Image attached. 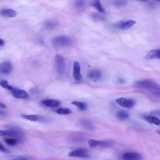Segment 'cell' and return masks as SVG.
Returning a JSON list of instances; mask_svg holds the SVG:
<instances>
[{
	"label": "cell",
	"instance_id": "obj_1",
	"mask_svg": "<svg viewBox=\"0 0 160 160\" xmlns=\"http://www.w3.org/2000/svg\"><path fill=\"white\" fill-rule=\"evenodd\" d=\"M137 88L146 91L152 95L160 98L159 85L155 81L150 79H146L137 82L135 84Z\"/></svg>",
	"mask_w": 160,
	"mask_h": 160
},
{
	"label": "cell",
	"instance_id": "obj_2",
	"mask_svg": "<svg viewBox=\"0 0 160 160\" xmlns=\"http://www.w3.org/2000/svg\"><path fill=\"white\" fill-rule=\"evenodd\" d=\"M54 46L57 48H66L71 45L72 41L69 36L61 35L55 37L53 40Z\"/></svg>",
	"mask_w": 160,
	"mask_h": 160
},
{
	"label": "cell",
	"instance_id": "obj_3",
	"mask_svg": "<svg viewBox=\"0 0 160 160\" xmlns=\"http://www.w3.org/2000/svg\"><path fill=\"white\" fill-rule=\"evenodd\" d=\"M0 136L12 137L17 140L22 141L24 139V133L19 129L14 128L6 130H0Z\"/></svg>",
	"mask_w": 160,
	"mask_h": 160
},
{
	"label": "cell",
	"instance_id": "obj_4",
	"mask_svg": "<svg viewBox=\"0 0 160 160\" xmlns=\"http://www.w3.org/2000/svg\"><path fill=\"white\" fill-rule=\"evenodd\" d=\"M55 63L57 72L59 76L64 77L66 71V63L65 59L62 55L57 54L55 57Z\"/></svg>",
	"mask_w": 160,
	"mask_h": 160
},
{
	"label": "cell",
	"instance_id": "obj_5",
	"mask_svg": "<svg viewBox=\"0 0 160 160\" xmlns=\"http://www.w3.org/2000/svg\"><path fill=\"white\" fill-rule=\"evenodd\" d=\"M89 146L91 148L97 147H108L112 146L114 142L112 141L99 140H91L88 142Z\"/></svg>",
	"mask_w": 160,
	"mask_h": 160
},
{
	"label": "cell",
	"instance_id": "obj_6",
	"mask_svg": "<svg viewBox=\"0 0 160 160\" xmlns=\"http://www.w3.org/2000/svg\"><path fill=\"white\" fill-rule=\"evenodd\" d=\"M68 155L70 157H78L83 158H89L91 156L88 153L86 149L83 148H78L76 150L71 151Z\"/></svg>",
	"mask_w": 160,
	"mask_h": 160
},
{
	"label": "cell",
	"instance_id": "obj_7",
	"mask_svg": "<svg viewBox=\"0 0 160 160\" xmlns=\"http://www.w3.org/2000/svg\"><path fill=\"white\" fill-rule=\"evenodd\" d=\"M116 103L120 106L127 109H131L136 105L135 100L133 99L119 98L116 100Z\"/></svg>",
	"mask_w": 160,
	"mask_h": 160
},
{
	"label": "cell",
	"instance_id": "obj_8",
	"mask_svg": "<svg viewBox=\"0 0 160 160\" xmlns=\"http://www.w3.org/2000/svg\"><path fill=\"white\" fill-rule=\"evenodd\" d=\"M7 89L10 91L13 96L16 98L25 99L28 97L27 93L21 89L14 87L10 85Z\"/></svg>",
	"mask_w": 160,
	"mask_h": 160
},
{
	"label": "cell",
	"instance_id": "obj_9",
	"mask_svg": "<svg viewBox=\"0 0 160 160\" xmlns=\"http://www.w3.org/2000/svg\"><path fill=\"white\" fill-rule=\"evenodd\" d=\"M80 71V63L77 61L74 62L73 64V76L74 79L78 82L80 81L82 79V76L81 74Z\"/></svg>",
	"mask_w": 160,
	"mask_h": 160
},
{
	"label": "cell",
	"instance_id": "obj_10",
	"mask_svg": "<svg viewBox=\"0 0 160 160\" xmlns=\"http://www.w3.org/2000/svg\"><path fill=\"white\" fill-rule=\"evenodd\" d=\"M102 73L101 70L99 69H93L88 74V77L90 80L96 82L101 79Z\"/></svg>",
	"mask_w": 160,
	"mask_h": 160
},
{
	"label": "cell",
	"instance_id": "obj_11",
	"mask_svg": "<svg viewBox=\"0 0 160 160\" xmlns=\"http://www.w3.org/2000/svg\"><path fill=\"white\" fill-rule=\"evenodd\" d=\"M135 23V21L131 20L121 21L115 24L114 27L122 30H125L131 27Z\"/></svg>",
	"mask_w": 160,
	"mask_h": 160
},
{
	"label": "cell",
	"instance_id": "obj_12",
	"mask_svg": "<svg viewBox=\"0 0 160 160\" xmlns=\"http://www.w3.org/2000/svg\"><path fill=\"white\" fill-rule=\"evenodd\" d=\"M12 65L8 61L3 62L0 64V73L3 74H9L12 72Z\"/></svg>",
	"mask_w": 160,
	"mask_h": 160
},
{
	"label": "cell",
	"instance_id": "obj_13",
	"mask_svg": "<svg viewBox=\"0 0 160 160\" xmlns=\"http://www.w3.org/2000/svg\"><path fill=\"white\" fill-rule=\"evenodd\" d=\"M86 135L82 133H76L71 135L69 138L70 142L79 143L82 142L86 138Z\"/></svg>",
	"mask_w": 160,
	"mask_h": 160
},
{
	"label": "cell",
	"instance_id": "obj_14",
	"mask_svg": "<svg viewBox=\"0 0 160 160\" xmlns=\"http://www.w3.org/2000/svg\"><path fill=\"white\" fill-rule=\"evenodd\" d=\"M79 125L82 128L90 131L93 130L95 128L94 124L86 118L81 119L79 121Z\"/></svg>",
	"mask_w": 160,
	"mask_h": 160
},
{
	"label": "cell",
	"instance_id": "obj_15",
	"mask_svg": "<svg viewBox=\"0 0 160 160\" xmlns=\"http://www.w3.org/2000/svg\"><path fill=\"white\" fill-rule=\"evenodd\" d=\"M122 157L124 160H141L142 159L141 155L135 152H126L122 155Z\"/></svg>",
	"mask_w": 160,
	"mask_h": 160
},
{
	"label": "cell",
	"instance_id": "obj_16",
	"mask_svg": "<svg viewBox=\"0 0 160 160\" xmlns=\"http://www.w3.org/2000/svg\"><path fill=\"white\" fill-rule=\"evenodd\" d=\"M43 105L47 107L55 108L61 105V102L59 100L53 99H46L43 100L42 102Z\"/></svg>",
	"mask_w": 160,
	"mask_h": 160
},
{
	"label": "cell",
	"instance_id": "obj_17",
	"mask_svg": "<svg viewBox=\"0 0 160 160\" xmlns=\"http://www.w3.org/2000/svg\"><path fill=\"white\" fill-rule=\"evenodd\" d=\"M160 50L159 49L152 50L146 54V58L148 60L154 59H160Z\"/></svg>",
	"mask_w": 160,
	"mask_h": 160
},
{
	"label": "cell",
	"instance_id": "obj_18",
	"mask_svg": "<svg viewBox=\"0 0 160 160\" xmlns=\"http://www.w3.org/2000/svg\"><path fill=\"white\" fill-rule=\"evenodd\" d=\"M0 13L2 16L7 17H14L17 15V12L12 9H4L1 10Z\"/></svg>",
	"mask_w": 160,
	"mask_h": 160
},
{
	"label": "cell",
	"instance_id": "obj_19",
	"mask_svg": "<svg viewBox=\"0 0 160 160\" xmlns=\"http://www.w3.org/2000/svg\"><path fill=\"white\" fill-rule=\"evenodd\" d=\"M22 116L24 118L32 121H39L42 123L43 122L44 118V117L37 115H23Z\"/></svg>",
	"mask_w": 160,
	"mask_h": 160
},
{
	"label": "cell",
	"instance_id": "obj_20",
	"mask_svg": "<svg viewBox=\"0 0 160 160\" xmlns=\"http://www.w3.org/2000/svg\"><path fill=\"white\" fill-rule=\"evenodd\" d=\"M116 116L119 121H123L127 120L129 118V115L126 111L120 110L117 112Z\"/></svg>",
	"mask_w": 160,
	"mask_h": 160
},
{
	"label": "cell",
	"instance_id": "obj_21",
	"mask_svg": "<svg viewBox=\"0 0 160 160\" xmlns=\"http://www.w3.org/2000/svg\"><path fill=\"white\" fill-rule=\"evenodd\" d=\"M145 120L150 123L159 126L160 125L159 119L157 117L153 115H146L143 117Z\"/></svg>",
	"mask_w": 160,
	"mask_h": 160
},
{
	"label": "cell",
	"instance_id": "obj_22",
	"mask_svg": "<svg viewBox=\"0 0 160 160\" xmlns=\"http://www.w3.org/2000/svg\"><path fill=\"white\" fill-rule=\"evenodd\" d=\"M71 104L77 107L81 111H86L88 108L87 104L85 102L76 101L72 102Z\"/></svg>",
	"mask_w": 160,
	"mask_h": 160
},
{
	"label": "cell",
	"instance_id": "obj_23",
	"mask_svg": "<svg viewBox=\"0 0 160 160\" xmlns=\"http://www.w3.org/2000/svg\"><path fill=\"white\" fill-rule=\"evenodd\" d=\"M56 112L61 115H68L71 114L72 111L68 108H61L56 111Z\"/></svg>",
	"mask_w": 160,
	"mask_h": 160
},
{
	"label": "cell",
	"instance_id": "obj_24",
	"mask_svg": "<svg viewBox=\"0 0 160 160\" xmlns=\"http://www.w3.org/2000/svg\"><path fill=\"white\" fill-rule=\"evenodd\" d=\"M93 6L100 12L103 13L105 12V10H104L99 1H95L93 3Z\"/></svg>",
	"mask_w": 160,
	"mask_h": 160
},
{
	"label": "cell",
	"instance_id": "obj_25",
	"mask_svg": "<svg viewBox=\"0 0 160 160\" xmlns=\"http://www.w3.org/2000/svg\"><path fill=\"white\" fill-rule=\"evenodd\" d=\"M128 3V1H117L114 2V5L117 8H121L125 6Z\"/></svg>",
	"mask_w": 160,
	"mask_h": 160
},
{
	"label": "cell",
	"instance_id": "obj_26",
	"mask_svg": "<svg viewBox=\"0 0 160 160\" xmlns=\"http://www.w3.org/2000/svg\"><path fill=\"white\" fill-rule=\"evenodd\" d=\"M57 25V22L53 21H49L46 22L45 25L47 28L52 29L56 27Z\"/></svg>",
	"mask_w": 160,
	"mask_h": 160
},
{
	"label": "cell",
	"instance_id": "obj_27",
	"mask_svg": "<svg viewBox=\"0 0 160 160\" xmlns=\"http://www.w3.org/2000/svg\"><path fill=\"white\" fill-rule=\"evenodd\" d=\"M5 141L7 144L12 146H16L17 143V140L14 138H6Z\"/></svg>",
	"mask_w": 160,
	"mask_h": 160
},
{
	"label": "cell",
	"instance_id": "obj_28",
	"mask_svg": "<svg viewBox=\"0 0 160 160\" xmlns=\"http://www.w3.org/2000/svg\"><path fill=\"white\" fill-rule=\"evenodd\" d=\"M85 3L83 1H76L74 4V7L76 9H81L84 8Z\"/></svg>",
	"mask_w": 160,
	"mask_h": 160
},
{
	"label": "cell",
	"instance_id": "obj_29",
	"mask_svg": "<svg viewBox=\"0 0 160 160\" xmlns=\"http://www.w3.org/2000/svg\"><path fill=\"white\" fill-rule=\"evenodd\" d=\"M8 150L5 148L4 145L0 142V152L3 153H7L8 152Z\"/></svg>",
	"mask_w": 160,
	"mask_h": 160
},
{
	"label": "cell",
	"instance_id": "obj_30",
	"mask_svg": "<svg viewBox=\"0 0 160 160\" xmlns=\"http://www.w3.org/2000/svg\"><path fill=\"white\" fill-rule=\"evenodd\" d=\"M0 84L3 88L7 89L9 84L8 82L5 80H2L0 82Z\"/></svg>",
	"mask_w": 160,
	"mask_h": 160
},
{
	"label": "cell",
	"instance_id": "obj_31",
	"mask_svg": "<svg viewBox=\"0 0 160 160\" xmlns=\"http://www.w3.org/2000/svg\"><path fill=\"white\" fill-rule=\"evenodd\" d=\"M5 42L4 40L0 38V47H2L5 45Z\"/></svg>",
	"mask_w": 160,
	"mask_h": 160
},
{
	"label": "cell",
	"instance_id": "obj_32",
	"mask_svg": "<svg viewBox=\"0 0 160 160\" xmlns=\"http://www.w3.org/2000/svg\"><path fill=\"white\" fill-rule=\"evenodd\" d=\"M152 113L153 114L157 115H158L159 114V115L160 111L157 110V111H153V112Z\"/></svg>",
	"mask_w": 160,
	"mask_h": 160
},
{
	"label": "cell",
	"instance_id": "obj_33",
	"mask_svg": "<svg viewBox=\"0 0 160 160\" xmlns=\"http://www.w3.org/2000/svg\"><path fill=\"white\" fill-rule=\"evenodd\" d=\"M0 115H2V116H6V114L4 112L0 110Z\"/></svg>",
	"mask_w": 160,
	"mask_h": 160
},
{
	"label": "cell",
	"instance_id": "obj_34",
	"mask_svg": "<svg viewBox=\"0 0 160 160\" xmlns=\"http://www.w3.org/2000/svg\"><path fill=\"white\" fill-rule=\"evenodd\" d=\"M0 107L3 108H6V106L4 104L1 102H0Z\"/></svg>",
	"mask_w": 160,
	"mask_h": 160
},
{
	"label": "cell",
	"instance_id": "obj_35",
	"mask_svg": "<svg viewBox=\"0 0 160 160\" xmlns=\"http://www.w3.org/2000/svg\"><path fill=\"white\" fill-rule=\"evenodd\" d=\"M118 82L120 83H123L124 82V80L122 79H120L119 80Z\"/></svg>",
	"mask_w": 160,
	"mask_h": 160
},
{
	"label": "cell",
	"instance_id": "obj_36",
	"mask_svg": "<svg viewBox=\"0 0 160 160\" xmlns=\"http://www.w3.org/2000/svg\"><path fill=\"white\" fill-rule=\"evenodd\" d=\"M11 160H21L19 157H18L16 158L13 159H11Z\"/></svg>",
	"mask_w": 160,
	"mask_h": 160
}]
</instances>
